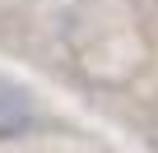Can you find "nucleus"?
Returning a JSON list of instances; mask_svg holds the SVG:
<instances>
[{
    "mask_svg": "<svg viewBox=\"0 0 158 153\" xmlns=\"http://www.w3.org/2000/svg\"><path fill=\"white\" fill-rule=\"evenodd\" d=\"M28 125H33V102H28V93L0 79V139H19Z\"/></svg>",
    "mask_w": 158,
    "mask_h": 153,
    "instance_id": "nucleus-1",
    "label": "nucleus"
}]
</instances>
